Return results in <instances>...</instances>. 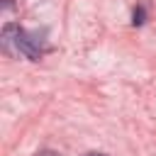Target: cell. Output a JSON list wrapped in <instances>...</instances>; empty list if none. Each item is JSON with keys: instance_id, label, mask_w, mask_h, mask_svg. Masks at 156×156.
I'll list each match as a JSON object with an SVG mask.
<instances>
[{"instance_id": "cell-1", "label": "cell", "mask_w": 156, "mask_h": 156, "mask_svg": "<svg viewBox=\"0 0 156 156\" xmlns=\"http://www.w3.org/2000/svg\"><path fill=\"white\" fill-rule=\"evenodd\" d=\"M2 46L10 51V54H15V56H24V58H29V61H39L41 58V44L29 34V32H24L20 24H5L2 27Z\"/></svg>"}, {"instance_id": "cell-2", "label": "cell", "mask_w": 156, "mask_h": 156, "mask_svg": "<svg viewBox=\"0 0 156 156\" xmlns=\"http://www.w3.org/2000/svg\"><path fill=\"white\" fill-rule=\"evenodd\" d=\"M134 24H144V7H136L134 10V20H132Z\"/></svg>"}, {"instance_id": "cell-3", "label": "cell", "mask_w": 156, "mask_h": 156, "mask_svg": "<svg viewBox=\"0 0 156 156\" xmlns=\"http://www.w3.org/2000/svg\"><path fill=\"white\" fill-rule=\"evenodd\" d=\"M37 156H61L58 151H51V149H44V151H39Z\"/></svg>"}, {"instance_id": "cell-4", "label": "cell", "mask_w": 156, "mask_h": 156, "mask_svg": "<svg viewBox=\"0 0 156 156\" xmlns=\"http://www.w3.org/2000/svg\"><path fill=\"white\" fill-rule=\"evenodd\" d=\"M85 156H107V154H100V151H90V154H85Z\"/></svg>"}]
</instances>
